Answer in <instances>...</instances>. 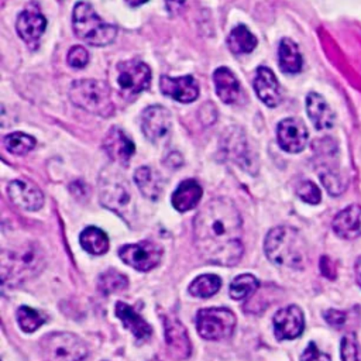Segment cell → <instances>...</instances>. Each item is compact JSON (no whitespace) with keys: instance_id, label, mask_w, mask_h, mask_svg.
<instances>
[{"instance_id":"6da1fadb","label":"cell","mask_w":361,"mask_h":361,"mask_svg":"<svg viewBox=\"0 0 361 361\" xmlns=\"http://www.w3.org/2000/svg\"><path fill=\"white\" fill-rule=\"evenodd\" d=\"M241 217L227 197L209 200L193 219V243L199 255L223 267L235 265L243 255Z\"/></svg>"},{"instance_id":"7a4b0ae2","label":"cell","mask_w":361,"mask_h":361,"mask_svg":"<svg viewBox=\"0 0 361 361\" xmlns=\"http://www.w3.org/2000/svg\"><path fill=\"white\" fill-rule=\"evenodd\" d=\"M265 254L276 265L303 269L307 262L306 243L298 230L279 226L272 228L265 238Z\"/></svg>"},{"instance_id":"3957f363","label":"cell","mask_w":361,"mask_h":361,"mask_svg":"<svg viewBox=\"0 0 361 361\" xmlns=\"http://www.w3.org/2000/svg\"><path fill=\"white\" fill-rule=\"evenodd\" d=\"M44 255L41 248L34 244H23L1 252V278L4 283H20L41 272Z\"/></svg>"},{"instance_id":"277c9868","label":"cell","mask_w":361,"mask_h":361,"mask_svg":"<svg viewBox=\"0 0 361 361\" xmlns=\"http://www.w3.org/2000/svg\"><path fill=\"white\" fill-rule=\"evenodd\" d=\"M72 27L75 34L93 47H104L114 41L117 30L114 25L103 21L93 7L80 1L73 8Z\"/></svg>"},{"instance_id":"5b68a950","label":"cell","mask_w":361,"mask_h":361,"mask_svg":"<svg viewBox=\"0 0 361 361\" xmlns=\"http://www.w3.org/2000/svg\"><path fill=\"white\" fill-rule=\"evenodd\" d=\"M71 102L87 113L109 117L114 113V104L109 87L94 79H80L72 83L69 90Z\"/></svg>"},{"instance_id":"8992f818","label":"cell","mask_w":361,"mask_h":361,"mask_svg":"<svg viewBox=\"0 0 361 361\" xmlns=\"http://www.w3.org/2000/svg\"><path fill=\"white\" fill-rule=\"evenodd\" d=\"M41 348L49 361H82L89 350L73 333H49L42 337Z\"/></svg>"},{"instance_id":"52a82bcc","label":"cell","mask_w":361,"mask_h":361,"mask_svg":"<svg viewBox=\"0 0 361 361\" xmlns=\"http://www.w3.org/2000/svg\"><path fill=\"white\" fill-rule=\"evenodd\" d=\"M237 320L231 310L226 307H209L197 312L196 327L206 340H223L233 334Z\"/></svg>"},{"instance_id":"ba28073f","label":"cell","mask_w":361,"mask_h":361,"mask_svg":"<svg viewBox=\"0 0 361 361\" xmlns=\"http://www.w3.org/2000/svg\"><path fill=\"white\" fill-rule=\"evenodd\" d=\"M99 188L102 204L121 214L123 209L130 202V188L126 178L118 172L106 168L103 173H100Z\"/></svg>"},{"instance_id":"9c48e42d","label":"cell","mask_w":361,"mask_h":361,"mask_svg":"<svg viewBox=\"0 0 361 361\" xmlns=\"http://www.w3.org/2000/svg\"><path fill=\"white\" fill-rule=\"evenodd\" d=\"M151 71L141 61H124L117 65V83L123 94L133 96L149 86Z\"/></svg>"},{"instance_id":"30bf717a","label":"cell","mask_w":361,"mask_h":361,"mask_svg":"<svg viewBox=\"0 0 361 361\" xmlns=\"http://www.w3.org/2000/svg\"><path fill=\"white\" fill-rule=\"evenodd\" d=\"M118 255L127 265L145 272L159 264L162 250L152 241H140L137 244L123 245L118 250Z\"/></svg>"},{"instance_id":"8fae6325","label":"cell","mask_w":361,"mask_h":361,"mask_svg":"<svg viewBox=\"0 0 361 361\" xmlns=\"http://www.w3.org/2000/svg\"><path fill=\"white\" fill-rule=\"evenodd\" d=\"M20 38L31 48L35 49L47 28V20L35 6H28L23 13L18 14L16 23Z\"/></svg>"},{"instance_id":"7c38bea8","label":"cell","mask_w":361,"mask_h":361,"mask_svg":"<svg viewBox=\"0 0 361 361\" xmlns=\"http://www.w3.org/2000/svg\"><path fill=\"white\" fill-rule=\"evenodd\" d=\"M144 135L154 144L166 138L171 130V114L162 106H149L144 110L141 118Z\"/></svg>"},{"instance_id":"4fadbf2b","label":"cell","mask_w":361,"mask_h":361,"mask_svg":"<svg viewBox=\"0 0 361 361\" xmlns=\"http://www.w3.org/2000/svg\"><path fill=\"white\" fill-rule=\"evenodd\" d=\"M278 144L286 152H300L307 144V128L299 118H285L276 130Z\"/></svg>"},{"instance_id":"5bb4252c","label":"cell","mask_w":361,"mask_h":361,"mask_svg":"<svg viewBox=\"0 0 361 361\" xmlns=\"http://www.w3.org/2000/svg\"><path fill=\"white\" fill-rule=\"evenodd\" d=\"M274 331L279 340L296 338L302 334L305 327V319L302 310L295 306H286L278 310L274 316Z\"/></svg>"},{"instance_id":"9a60e30c","label":"cell","mask_w":361,"mask_h":361,"mask_svg":"<svg viewBox=\"0 0 361 361\" xmlns=\"http://www.w3.org/2000/svg\"><path fill=\"white\" fill-rule=\"evenodd\" d=\"M7 192L11 202L24 210L34 212L41 209L44 204V195L41 189L30 180H25V179L11 180L7 186Z\"/></svg>"},{"instance_id":"2e32d148","label":"cell","mask_w":361,"mask_h":361,"mask_svg":"<svg viewBox=\"0 0 361 361\" xmlns=\"http://www.w3.org/2000/svg\"><path fill=\"white\" fill-rule=\"evenodd\" d=\"M165 343L169 353L176 360L188 358L192 351V344L183 324L173 316H164Z\"/></svg>"},{"instance_id":"e0dca14e","label":"cell","mask_w":361,"mask_h":361,"mask_svg":"<svg viewBox=\"0 0 361 361\" xmlns=\"http://www.w3.org/2000/svg\"><path fill=\"white\" fill-rule=\"evenodd\" d=\"M159 87L164 94L180 103H190L199 96L197 82L190 75L180 78L162 76L159 80Z\"/></svg>"},{"instance_id":"ac0fdd59","label":"cell","mask_w":361,"mask_h":361,"mask_svg":"<svg viewBox=\"0 0 361 361\" xmlns=\"http://www.w3.org/2000/svg\"><path fill=\"white\" fill-rule=\"evenodd\" d=\"M221 148L224 149L227 158L240 165L244 171L251 169L250 148L244 137V133L240 128H230L224 131Z\"/></svg>"},{"instance_id":"d6986e66","label":"cell","mask_w":361,"mask_h":361,"mask_svg":"<svg viewBox=\"0 0 361 361\" xmlns=\"http://www.w3.org/2000/svg\"><path fill=\"white\" fill-rule=\"evenodd\" d=\"M254 90L258 99L268 107H275L281 103V87L274 72L267 66H259L254 78Z\"/></svg>"},{"instance_id":"ffe728a7","label":"cell","mask_w":361,"mask_h":361,"mask_svg":"<svg viewBox=\"0 0 361 361\" xmlns=\"http://www.w3.org/2000/svg\"><path fill=\"white\" fill-rule=\"evenodd\" d=\"M103 148L107 155L118 164H128L130 158L135 152V145L118 127H113L109 130L103 141Z\"/></svg>"},{"instance_id":"44dd1931","label":"cell","mask_w":361,"mask_h":361,"mask_svg":"<svg viewBox=\"0 0 361 361\" xmlns=\"http://www.w3.org/2000/svg\"><path fill=\"white\" fill-rule=\"evenodd\" d=\"M333 230L341 238H355L361 235V206L351 204L341 210L333 220Z\"/></svg>"},{"instance_id":"7402d4cb","label":"cell","mask_w":361,"mask_h":361,"mask_svg":"<svg viewBox=\"0 0 361 361\" xmlns=\"http://www.w3.org/2000/svg\"><path fill=\"white\" fill-rule=\"evenodd\" d=\"M116 316L121 320L124 327H127L137 340L144 341L151 337V326L127 303L117 302L116 303Z\"/></svg>"},{"instance_id":"603a6c76","label":"cell","mask_w":361,"mask_h":361,"mask_svg":"<svg viewBox=\"0 0 361 361\" xmlns=\"http://www.w3.org/2000/svg\"><path fill=\"white\" fill-rule=\"evenodd\" d=\"M213 83H214V89L217 96L227 104L235 103L240 97L241 93V87L240 83L237 80V78L234 76V73L226 68V66H220L214 71L213 73Z\"/></svg>"},{"instance_id":"cb8c5ba5","label":"cell","mask_w":361,"mask_h":361,"mask_svg":"<svg viewBox=\"0 0 361 361\" xmlns=\"http://www.w3.org/2000/svg\"><path fill=\"white\" fill-rule=\"evenodd\" d=\"M307 116L317 130L331 128L334 124V114L326 100L317 93H309L306 97Z\"/></svg>"},{"instance_id":"d4e9b609","label":"cell","mask_w":361,"mask_h":361,"mask_svg":"<svg viewBox=\"0 0 361 361\" xmlns=\"http://www.w3.org/2000/svg\"><path fill=\"white\" fill-rule=\"evenodd\" d=\"M202 186L195 179H185L172 193V206L178 212H188L193 209L202 199Z\"/></svg>"},{"instance_id":"484cf974","label":"cell","mask_w":361,"mask_h":361,"mask_svg":"<svg viewBox=\"0 0 361 361\" xmlns=\"http://www.w3.org/2000/svg\"><path fill=\"white\" fill-rule=\"evenodd\" d=\"M134 180L140 189V192L151 199V200H157L162 192V186L164 182L161 179V176L154 172L152 168L149 166H140L135 172H134Z\"/></svg>"},{"instance_id":"4316f807","label":"cell","mask_w":361,"mask_h":361,"mask_svg":"<svg viewBox=\"0 0 361 361\" xmlns=\"http://www.w3.org/2000/svg\"><path fill=\"white\" fill-rule=\"evenodd\" d=\"M278 56H279V66L283 72L298 73L302 69V65H303L302 55L299 52L298 45L292 39L283 38L281 41Z\"/></svg>"},{"instance_id":"83f0119b","label":"cell","mask_w":361,"mask_h":361,"mask_svg":"<svg viewBox=\"0 0 361 361\" xmlns=\"http://www.w3.org/2000/svg\"><path fill=\"white\" fill-rule=\"evenodd\" d=\"M227 45L235 55L248 54L257 47V38L245 25H237L227 37Z\"/></svg>"},{"instance_id":"f1b7e54d","label":"cell","mask_w":361,"mask_h":361,"mask_svg":"<svg viewBox=\"0 0 361 361\" xmlns=\"http://www.w3.org/2000/svg\"><path fill=\"white\" fill-rule=\"evenodd\" d=\"M80 245L85 251L94 254V255H100L104 254L109 250V237L104 231H102L97 227H86L79 237Z\"/></svg>"},{"instance_id":"f546056e","label":"cell","mask_w":361,"mask_h":361,"mask_svg":"<svg viewBox=\"0 0 361 361\" xmlns=\"http://www.w3.org/2000/svg\"><path fill=\"white\" fill-rule=\"evenodd\" d=\"M220 286L221 281L217 275L206 274L192 281V283L189 285V292L196 298H210L219 292Z\"/></svg>"},{"instance_id":"4dcf8cb0","label":"cell","mask_w":361,"mask_h":361,"mask_svg":"<svg viewBox=\"0 0 361 361\" xmlns=\"http://www.w3.org/2000/svg\"><path fill=\"white\" fill-rule=\"evenodd\" d=\"M128 285V279L124 274H120L116 269H107L104 271L99 279H97V286L99 290L103 295H110V293H116L120 290H124Z\"/></svg>"},{"instance_id":"1f68e13d","label":"cell","mask_w":361,"mask_h":361,"mask_svg":"<svg viewBox=\"0 0 361 361\" xmlns=\"http://www.w3.org/2000/svg\"><path fill=\"white\" fill-rule=\"evenodd\" d=\"M258 286H259V282L254 275L243 274L233 279V282L230 285V296L235 300L245 299L252 292H255L258 289Z\"/></svg>"},{"instance_id":"d6a6232c","label":"cell","mask_w":361,"mask_h":361,"mask_svg":"<svg viewBox=\"0 0 361 361\" xmlns=\"http://www.w3.org/2000/svg\"><path fill=\"white\" fill-rule=\"evenodd\" d=\"M3 142L6 149L16 155H24L35 147V140L24 133H11L4 137Z\"/></svg>"},{"instance_id":"836d02e7","label":"cell","mask_w":361,"mask_h":361,"mask_svg":"<svg viewBox=\"0 0 361 361\" xmlns=\"http://www.w3.org/2000/svg\"><path fill=\"white\" fill-rule=\"evenodd\" d=\"M17 322H18L21 330L31 333V331L37 330L41 324H44L45 319L37 310H34L28 306H21L17 310Z\"/></svg>"},{"instance_id":"e575fe53","label":"cell","mask_w":361,"mask_h":361,"mask_svg":"<svg viewBox=\"0 0 361 361\" xmlns=\"http://www.w3.org/2000/svg\"><path fill=\"white\" fill-rule=\"evenodd\" d=\"M341 358L343 361H361V345L355 334H345L341 340Z\"/></svg>"},{"instance_id":"d590c367","label":"cell","mask_w":361,"mask_h":361,"mask_svg":"<svg viewBox=\"0 0 361 361\" xmlns=\"http://www.w3.org/2000/svg\"><path fill=\"white\" fill-rule=\"evenodd\" d=\"M296 193L298 196L306 202V203H310V204H317L322 199V195H320V190L319 188L312 182V180H303L299 183L298 189H296Z\"/></svg>"},{"instance_id":"8d00e7d4","label":"cell","mask_w":361,"mask_h":361,"mask_svg":"<svg viewBox=\"0 0 361 361\" xmlns=\"http://www.w3.org/2000/svg\"><path fill=\"white\" fill-rule=\"evenodd\" d=\"M320 179H322V183L324 185V188L327 189V192H329L330 195L337 196V195H340V193L344 190V188H345L343 179H341L336 172H333V171L326 169L324 172L320 173Z\"/></svg>"},{"instance_id":"74e56055","label":"cell","mask_w":361,"mask_h":361,"mask_svg":"<svg viewBox=\"0 0 361 361\" xmlns=\"http://www.w3.org/2000/svg\"><path fill=\"white\" fill-rule=\"evenodd\" d=\"M87 62H89V54H87V51L83 47L75 45V47H72L69 49V52H68V63H69V66H72L75 69H80Z\"/></svg>"},{"instance_id":"f35d334b","label":"cell","mask_w":361,"mask_h":361,"mask_svg":"<svg viewBox=\"0 0 361 361\" xmlns=\"http://www.w3.org/2000/svg\"><path fill=\"white\" fill-rule=\"evenodd\" d=\"M300 361H330V357L322 353L314 343H309V345L300 355Z\"/></svg>"},{"instance_id":"ab89813d","label":"cell","mask_w":361,"mask_h":361,"mask_svg":"<svg viewBox=\"0 0 361 361\" xmlns=\"http://www.w3.org/2000/svg\"><path fill=\"white\" fill-rule=\"evenodd\" d=\"M324 319L329 324L334 326V327H340L344 324L345 322V314L340 310H334V309H330L324 313Z\"/></svg>"},{"instance_id":"60d3db41","label":"cell","mask_w":361,"mask_h":361,"mask_svg":"<svg viewBox=\"0 0 361 361\" xmlns=\"http://www.w3.org/2000/svg\"><path fill=\"white\" fill-rule=\"evenodd\" d=\"M320 269H322L323 275H326L327 278H330V279L336 278V272H334L333 262H331L327 257H323V258L320 259Z\"/></svg>"},{"instance_id":"b9f144b4","label":"cell","mask_w":361,"mask_h":361,"mask_svg":"<svg viewBox=\"0 0 361 361\" xmlns=\"http://www.w3.org/2000/svg\"><path fill=\"white\" fill-rule=\"evenodd\" d=\"M165 3H166V8L171 14H178L182 10L185 0H165Z\"/></svg>"},{"instance_id":"7bdbcfd3","label":"cell","mask_w":361,"mask_h":361,"mask_svg":"<svg viewBox=\"0 0 361 361\" xmlns=\"http://www.w3.org/2000/svg\"><path fill=\"white\" fill-rule=\"evenodd\" d=\"M354 269H355V279H357L358 285L361 286V258H358V259H357Z\"/></svg>"},{"instance_id":"ee69618b","label":"cell","mask_w":361,"mask_h":361,"mask_svg":"<svg viewBox=\"0 0 361 361\" xmlns=\"http://www.w3.org/2000/svg\"><path fill=\"white\" fill-rule=\"evenodd\" d=\"M145 1H148V0H126V3H127V4H130L131 7L141 6V4H144Z\"/></svg>"},{"instance_id":"f6af8a7d","label":"cell","mask_w":361,"mask_h":361,"mask_svg":"<svg viewBox=\"0 0 361 361\" xmlns=\"http://www.w3.org/2000/svg\"><path fill=\"white\" fill-rule=\"evenodd\" d=\"M151 361H161V360H159V358H152Z\"/></svg>"}]
</instances>
